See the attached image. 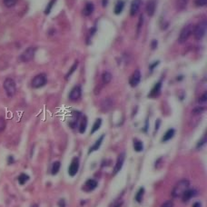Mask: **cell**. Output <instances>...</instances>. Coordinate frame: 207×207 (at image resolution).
Returning <instances> with one entry per match:
<instances>
[{
    "mask_svg": "<svg viewBox=\"0 0 207 207\" xmlns=\"http://www.w3.org/2000/svg\"><path fill=\"white\" fill-rule=\"evenodd\" d=\"M190 187V182L188 180H181L179 181L174 187L172 191V196L174 198H180L184 195V193L188 190Z\"/></svg>",
    "mask_w": 207,
    "mask_h": 207,
    "instance_id": "obj_1",
    "label": "cell"
},
{
    "mask_svg": "<svg viewBox=\"0 0 207 207\" xmlns=\"http://www.w3.org/2000/svg\"><path fill=\"white\" fill-rule=\"evenodd\" d=\"M207 29V22L206 20H203L201 21L196 26H195L194 28V35H195V38L196 40H202L206 33Z\"/></svg>",
    "mask_w": 207,
    "mask_h": 207,
    "instance_id": "obj_2",
    "label": "cell"
},
{
    "mask_svg": "<svg viewBox=\"0 0 207 207\" xmlns=\"http://www.w3.org/2000/svg\"><path fill=\"white\" fill-rule=\"evenodd\" d=\"M194 28H195V26L193 24H188L185 27H183V29L181 30L179 36H178V42L180 44L185 43L190 37L192 33L194 32Z\"/></svg>",
    "mask_w": 207,
    "mask_h": 207,
    "instance_id": "obj_3",
    "label": "cell"
},
{
    "mask_svg": "<svg viewBox=\"0 0 207 207\" xmlns=\"http://www.w3.org/2000/svg\"><path fill=\"white\" fill-rule=\"evenodd\" d=\"M4 89L8 97H12L15 95L16 94V83L14 81V79L12 78H6L5 81H4Z\"/></svg>",
    "mask_w": 207,
    "mask_h": 207,
    "instance_id": "obj_4",
    "label": "cell"
},
{
    "mask_svg": "<svg viewBox=\"0 0 207 207\" xmlns=\"http://www.w3.org/2000/svg\"><path fill=\"white\" fill-rule=\"evenodd\" d=\"M36 50V47H33L26 48V49L20 55V57H19L20 61H21V62H24V63L31 61V60L34 58V57H35Z\"/></svg>",
    "mask_w": 207,
    "mask_h": 207,
    "instance_id": "obj_5",
    "label": "cell"
},
{
    "mask_svg": "<svg viewBox=\"0 0 207 207\" xmlns=\"http://www.w3.org/2000/svg\"><path fill=\"white\" fill-rule=\"evenodd\" d=\"M47 82V76L45 74H39L37 75H36L32 82H31V85L33 88H40L42 86H44Z\"/></svg>",
    "mask_w": 207,
    "mask_h": 207,
    "instance_id": "obj_6",
    "label": "cell"
},
{
    "mask_svg": "<svg viewBox=\"0 0 207 207\" xmlns=\"http://www.w3.org/2000/svg\"><path fill=\"white\" fill-rule=\"evenodd\" d=\"M78 170H79V160L78 158H74L68 167V174L71 177H74L78 173Z\"/></svg>",
    "mask_w": 207,
    "mask_h": 207,
    "instance_id": "obj_7",
    "label": "cell"
},
{
    "mask_svg": "<svg viewBox=\"0 0 207 207\" xmlns=\"http://www.w3.org/2000/svg\"><path fill=\"white\" fill-rule=\"evenodd\" d=\"M141 78H142V75H141L140 70H136L130 77V80H129L130 85L132 87H136L141 82Z\"/></svg>",
    "mask_w": 207,
    "mask_h": 207,
    "instance_id": "obj_8",
    "label": "cell"
},
{
    "mask_svg": "<svg viewBox=\"0 0 207 207\" xmlns=\"http://www.w3.org/2000/svg\"><path fill=\"white\" fill-rule=\"evenodd\" d=\"M82 90L79 85H75L72 88V90L69 93V99L71 101H76L81 97Z\"/></svg>",
    "mask_w": 207,
    "mask_h": 207,
    "instance_id": "obj_9",
    "label": "cell"
},
{
    "mask_svg": "<svg viewBox=\"0 0 207 207\" xmlns=\"http://www.w3.org/2000/svg\"><path fill=\"white\" fill-rule=\"evenodd\" d=\"M97 185H98V184H97V182H96L95 179H88V180H86V182L85 183V185H84V186L82 187V189H83L85 192L89 193V192L94 191V190L97 187Z\"/></svg>",
    "mask_w": 207,
    "mask_h": 207,
    "instance_id": "obj_10",
    "label": "cell"
},
{
    "mask_svg": "<svg viewBox=\"0 0 207 207\" xmlns=\"http://www.w3.org/2000/svg\"><path fill=\"white\" fill-rule=\"evenodd\" d=\"M161 89H162V81H159L154 85V87L152 88L151 92L148 95V97H150V98L157 97L161 93Z\"/></svg>",
    "mask_w": 207,
    "mask_h": 207,
    "instance_id": "obj_11",
    "label": "cell"
},
{
    "mask_svg": "<svg viewBox=\"0 0 207 207\" xmlns=\"http://www.w3.org/2000/svg\"><path fill=\"white\" fill-rule=\"evenodd\" d=\"M197 195V191L195 190V189H188L186 190L184 195H182V199H183V202L184 203H187L189 202L193 197H195V195Z\"/></svg>",
    "mask_w": 207,
    "mask_h": 207,
    "instance_id": "obj_12",
    "label": "cell"
},
{
    "mask_svg": "<svg viewBox=\"0 0 207 207\" xmlns=\"http://www.w3.org/2000/svg\"><path fill=\"white\" fill-rule=\"evenodd\" d=\"M125 158H126V154H125L124 153H122V154H120L118 155L117 160H116V166H115V170H114V171H115V172H114L115 174H117V173L122 169V167H123V165H124Z\"/></svg>",
    "mask_w": 207,
    "mask_h": 207,
    "instance_id": "obj_13",
    "label": "cell"
},
{
    "mask_svg": "<svg viewBox=\"0 0 207 207\" xmlns=\"http://www.w3.org/2000/svg\"><path fill=\"white\" fill-rule=\"evenodd\" d=\"M155 9H156V3L154 0H150L147 2L146 4V13L149 16H153L155 13Z\"/></svg>",
    "mask_w": 207,
    "mask_h": 207,
    "instance_id": "obj_14",
    "label": "cell"
},
{
    "mask_svg": "<svg viewBox=\"0 0 207 207\" xmlns=\"http://www.w3.org/2000/svg\"><path fill=\"white\" fill-rule=\"evenodd\" d=\"M142 5V0H133L131 3L130 7V15L131 16H134L137 14V12L140 9V6Z\"/></svg>",
    "mask_w": 207,
    "mask_h": 207,
    "instance_id": "obj_15",
    "label": "cell"
},
{
    "mask_svg": "<svg viewBox=\"0 0 207 207\" xmlns=\"http://www.w3.org/2000/svg\"><path fill=\"white\" fill-rule=\"evenodd\" d=\"M94 10H95V5H94V4L91 3V2H87V3L85 4V5L83 11H82L83 16H91V15L93 14Z\"/></svg>",
    "mask_w": 207,
    "mask_h": 207,
    "instance_id": "obj_16",
    "label": "cell"
},
{
    "mask_svg": "<svg viewBox=\"0 0 207 207\" xmlns=\"http://www.w3.org/2000/svg\"><path fill=\"white\" fill-rule=\"evenodd\" d=\"M104 138H105V135H102L100 137L98 138V139L95 141V143L89 148L88 154H91V153H93V152H95V151H97V150L100 148V146H101V144H102V143H103V141H104Z\"/></svg>",
    "mask_w": 207,
    "mask_h": 207,
    "instance_id": "obj_17",
    "label": "cell"
},
{
    "mask_svg": "<svg viewBox=\"0 0 207 207\" xmlns=\"http://www.w3.org/2000/svg\"><path fill=\"white\" fill-rule=\"evenodd\" d=\"M174 134H175V131H174V128L168 129V130L165 132V134L164 135L163 138H162V142H167V141L171 140L172 138L174 136Z\"/></svg>",
    "mask_w": 207,
    "mask_h": 207,
    "instance_id": "obj_18",
    "label": "cell"
},
{
    "mask_svg": "<svg viewBox=\"0 0 207 207\" xmlns=\"http://www.w3.org/2000/svg\"><path fill=\"white\" fill-rule=\"evenodd\" d=\"M133 147H134V150L137 153H140V152H143V143L142 141H140L139 139H134V143H133Z\"/></svg>",
    "mask_w": 207,
    "mask_h": 207,
    "instance_id": "obj_19",
    "label": "cell"
},
{
    "mask_svg": "<svg viewBox=\"0 0 207 207\" xmlns=\"http://www.w3.org/2000/svg\"><path fill=\"white\" fill-rule=\"evenodd\" d=\"M124 6H125V2L123 0H118L116 4V6H115V14L116 15H120L124 9Z\"/></svg>",
    "mask_w": 207,
    "mask_h": 207,
    "instance_id": "obj_20",
    "label": "cell"
},
{
    "mask_svg": "<svg viewBox=\"0 0 207 207\" xmlns=\"http://www.w3.org/2000/svg\"><path fill=\"white\" fill-rule=\"evenodd\" d=\"M188 1L189 0H176V3H175L176 9L178 11H182L185 8H186L187 4H188Z\"/></svg>",
    "mask_w": 207,
    "mask_h": 207,
    "instance_id": "obj_21",
    "label": "cell"
},
{
    "mask_svg": "<svg viewBox=\"0 0 207 207\" xmlns=\"http://www.w3.org/2000/svg\"><path fill=\"white\" fill-rule=\"evenodd\" d=\"M86 127H87V118L85 116H83L79 126V133L84 134L86 131Z\"/></svg>",
    "mask_w": 207,
    "mask_h": 207,
    "instance_id": "obj_22",
    "label": "cell"
},
{
    "mask_svg": "<svg viewBox=\"0 0 207 207\" xmlns=\"http://www.w3.org/2000/svg\"><path fill=\"white\" fill-rule=\"evenodd\" d=\"M101 126H102V119H101V118H97V119L95 121L94 125H93V127H92V130H91L90 134H91V135L95 134L96 131H98V130L100 129Z\"/></svg>",
    "mask_w": 207,
    "mask_h": 207,
    "instance_id": "obj_23",
    "label": "cell"
},
{
    "mask_svg": "<svg viewBox=\"0 0 207 207\" xmlns=\"http://www.w3.org/2000/svg\"><path fill=\"white\" fill-rule=\"evenodd\" d=\"M112 105H113L112 100L109 99V98H107V99H105V100L103 101V103H102V105H101V107H102V109H103L104 111H108L109 109H111Z\"/></svg>",
    "mask_w": 207,
    "mask_h": 207,
    "instance_id": "obj_24",
    "label": "cell"
},
{
    "mask_svg": "<svg viewBox=\"0 0 207 207\" xmlns=\"http://www.w3.org/2000/svg\"><path fill=\"white\" fill-rule=\"evenodd\" d=\"M111 80H112V74L110 72H107V71L104 72L103 74H102V81H103V83L105 85H106V84H109L111 82Z\"/></svg>",
    "mask_w": 207,
    "mask_h": 207,
    "instance_id": "obj_25",
    "label": "cell"
},
{
    "mask_svg": "<svg viewBox=\"0 0 207 207\" xmlns=\"http://www.w3.org/2000/svg\"><path fill=\"white\" fill-rule=\"evenodd\" d=\"M143 195H144V188L143 187H140L139 190L137 191V193H136V197H135L136 201L137 203H142Z\"/></svg>",
    "mask_w": 207,
    "mask_h": 207,
    "instance_id": "obj_26",
    "label": "cell"
},
{
    "mask_svg": "<svg viewBox=\"0 0 207 207\" xmlns=\"http://www.w3.org/2000/svg\"><path fill=\"white\" fill-rule=\"evenodd\" d=\"M30 179L29 175L26 174H21L18 177H17V180H18V183L20 185H24L26 183L28 182V180Z\"/></svg>",
    "mask_w": 207,
    "mask_h": 207,
    "instance_id": "obj_27",
    "label": "cell"
},
{
    "mask_svg": "<svg viewBox=\"0 0 207 207\" xmlns=\"http://www.w3.org/2000/svg\"><path fill=\"white\" fill-rule=\"evenodd\" d=\"M60 166H61V164L59 161H57V162H54L53 165H52V169H51V173L53 175H56L59 170H60Z\"/></svg>",
    "mask_w": 207,
    "mask_h": 207,
    "instance_id": "obj_28",
    "label": "cell"
},
{
    "mask_svg": "<svg viewBox=\"0 0 207 207\" xmlns=\"http://www.w3.org/2000/svg\"><path fill=\"white\" fill-rule=\"evenodd\" d=\"M77 67H78V61H75L74 64H73V66L71 67V68H70V70L68 71V73L67 74V75H66V78H68L69 76H71L72 74H73V73L76 70V68H77Z\"/></svg>",
    "mask_w": 207,
    "mask_h": 207,
    "instance_id": "obj_29",
    "label": "cell"
},
{
    "mask_svg": "<svg viewBox=\"0 0 207 207\" xmlns=\"http://www.w3.org/2000/svg\"><path fill=\"white\" fill-rule=\"evenodd\" d=\"M56 1H57V0H51V1L49 2V4L47 5V8H46V10H45V14H46V15H49V13L51 12V10H52V8H53L54 5H55V3H56Z\"/></svg>",
    "mask_w": 207,
    "mask_h": 207,
    "instance_id": "obj_30",
    "label": "cell"
},
{
    "mask_svg": "<svg viewBox=\"0 0 207 207\" xmlns=\"http://www.w3.org/2000/svg\"><path fill=\"white\" fill-rule=\"evenodd\" d=\"M143 16L141 15L139 16V20H138V25H137V36L140 34V31L142 29V26H143Z\"/></svg>",
    "mask_w": 207,
    "mask_h": 207,
    "instance_id": "obj_31",
    "label": "cell"
},
{
    "mask_svg": "<svg viewBox=\"0 0 207 207\" xmlns=\"http://www.w3.org/2000/svg\"><path fill=\"white\" fill-rule=\"evenodd\" d=\"M207 102V93L206 92H205L200 97H199V99H198V103L200 104V105H205V103Z\"/></svg>",
    "mask_w": 207,
    "mask_h": 207,
    "instance_id": "obj_32",
    "label": "cell"
},
{
    "mask_svg": "<svg viewBox=\"0 0 207 207\" xmlns=\"http://www.w3.org/2000/svg\"><path fill=\"white\" fill-rule=\"evenodd\" d=\"M16 4V0H4V5L6 7H13Z\"/></svg>",
    "mask_w": 207,
    "mask_h": 207,
    "instance_id": "obj_33",
    "label": "cell"
},
{
    "mask_svg": "<svg viewBox=\"0 0 207 207\" xmlns=\"http://www.w3.org/2000/svg\"><path fill=\"white\" fill-rule=\"evenodd\" d=\"M204 110H205V106H203V105H199V106H196V107H195V108H194L193 113H194V114H195V115H198V114L203 113V112H204Z\"/></svg>",
    "mask_w": 207,
    "mask_h": 207,
    "instance_id": "obj_34",
    "label": "cell"
},
{
    "mask_svg": "<svg viewBox=\"0 0 207 207\" xmlns=\"http://www.w3.org/2000/svg\"><path fill=\"white\" fill-rule=\"evenodd\" d=\"M195 4L197 6H205L206 5L207 0H195Z\"/></svg>",
    "mask_w": 207,
    "mask_h": 207,
    "instance_id": "obj_35",
    "label": "cell"
},
{
    "mask_svg": "<svg viewBox=\"0 0 207 207\" xmlns=\"http://www.w3.org/2000/svg\"><path fill=\"white\" fill-rule=\"evenodd\" d=\"M5 128V120L3 117L0 116V133L2 131H4Z\"/></svg>",
    "mask_w": 207,
    "mask_h": 207,
    "instance_id": "obj_36",
    "label": "cell"
},
{
    "mask_svg": "<svg viewBox=\"0 0 207 207\" xmlns=\"http://www.w3.org/2000/svg\"><path fill=\"white\" fill-rule=\"evenodd\" d=\"M157 46H158V41H157V40L154 39V40H153V41L151 42V48H152L153 50L156 49Z\"/></svg>",
    "mask_w": 207,
    "mask_h": 207,
    "instance_id": "obj_37",
    "label": "cell"
},
{
    "mask_svg": "<svg viewBox=\"0 0 207 207\" xmlns=\"http://www.w3.org/2000/svg\"><path fill=\"white\" fill-rule=\"evenodd\" d=\"M159 64H160V61H155V62H154L153 64H151V65L149 66V69H150V71H153L154 68V67H156Z\"/></svg>",
    "mask_w": 207,
    "mask_h": 207,
    "instance_id": "obj_38",
    "label": "cell"
},
{
    "mask_svg": "<svg viewBox=\"0 0 207 207\" xmlns=\"http://www.w3.org/2000/svg\"><path fill=\"white\" fill-rule=\"evenodd\" d=\"M161 207H174V204H173L172 201H167V202L164 203V204L161 205Z\"/></svg>",
    "mask_w": 207,
    "mask_h": 207,
    "instance_id": "obj_39",
    "label": "cell"
},
{
    "mask_svg": "<svg viewBox=\"0 0 207 207\" xmlns=\"http://www.w3.org/2000/svg\"><path fill=\"white\" fill-rule=\"evenodd\" d=\"M160 125H161V120H160V119H157L156 122H155V128H154V131H155V132H157V131L159 130Z\"/></svg>",
    "mask_w": 207,
    "mask_h": 207,
    "instance_id": "obj_40",
    "label": "cell"
},
{
    "mask_svg": "<svg viewBox=\"0 0 207 207\" xmlns=\"http://www.w3.org/2000/svg\"><path fill=\"white\" fill-rule=\"evenodd\" d=\"M205 142H206V137L205 136V137L203 138L199 143H198V144H197V147H202L205 143Z\"/></svg>",
    "mask_w": 207,
    "mask_h": 207,
    "instance_id": "obj_41",
    "label": "cell"
},
{
    "mask_svg": "<svg viewBox=\"0 0 207 207\" xmlns=\"http://www.w3.org/2000/svg\"><path fill=\"white\" fill-rule=\"evenodd\" d=\"M58 206L66 207V201H65V199H60V200L58 201Z\"/></svg>",
    "mask_w": 207,
    "mask_h": 207,
    "instance_id": "obj_42",
    "label": "cell"
},
{
    "mask_svg": "<svg viewBox=\"0 0 207 207\" xmlns=\"http://www.w3.org/2000/svg\"><path fill=\"white\" fill-rule=\"evenodd\" d=\"M122 205H123V202L122 201H120V202H116V203H115L111 207H121L122 206Z\"/></svg>",
    "mask_w": 207,
    "mask_h": 207,
    "instance_id": "obj_43",
    "label": "cell"
},
{
    "mask_svg": "<svg viewBox=\"0 0 207 207\" xmlns=\"http://www.w3.org/2000/svg\"><path fill=\"white\" fill-rule=\"evenodd\" d=\"M7 162H8L9 164H13V163H14V157H13L12 155H9V156H8V159H7Z\"/></svg>",
    "mask_w": 207,
    "mask_h": 207,
    "instance_id": "obj_44",
    "label": "cell"
},
{
    "mask_svg": "<svg viewBox=\"0 0 207 207\" xmlns=\"http://www.w3.org/2000/svg\"><path fill=\"white\" fill-rule=\"evenodd\" d=\"M193 207H202V204L200 202H195L194 205H193Z\"/></svg>",
    "mask_w": 207,
    "mask_h": 207,
    "instance_id": "obj_45",
    "label": "cell"
},
{
    "mask_svg": "<svg viewBox=\"0 0 207 207\" xmlns=\"http://www.w3.org/2000/svg\"><path fill=\"white\" fill-rule=\"evenodd\" d=\"M107 4V0H103V6H105Z\"/></svg>",
    "mask_w": 207,
    "mask_h": 207,
    "instance_id": "obj_46",
    "label": "cell"
},
{
    "mask_svg": "<svg viewBox=\"0 0 207 207\" xmlns=\"http://www.w3.org/2000/svg\"><path fill=\"white\" fill-rule=\"evenodd\" d=\"M31 207H38V205L35 204V205H31Z\"/></svg>",
    "mask_w": 207,
    "mask_h": 207,
    "instance_id": "obj_47",
    "label": "cell"
}]
</instances>
